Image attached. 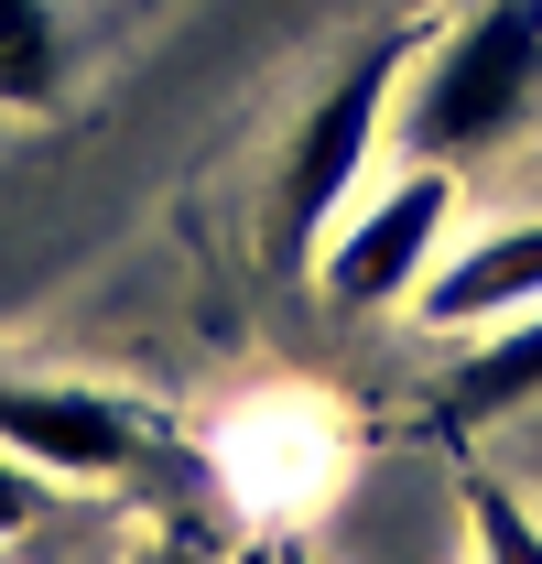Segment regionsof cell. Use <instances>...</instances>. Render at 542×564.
<instances>
[{
    "label": "cell",
    "instance_id": "6da1fadb",
    "mask_svg": "<svg viewBox=\"0 0 542 564\" xmlns=\"http://www.w3.org/2000/svg\"><path fill=\"white\" fill-rule=\"evenodd\" d=\"M542 109V0H477L467 22L423 55V76L402 87V141L434 163H467L488 141H510Z\"/></svg>",
    "mask_w": 542,
    "mask_h": 564
},
{
    "label": "cell",
    "instance_id": "7a4b0ae2",
    "mask_svg": "<svg viewBox=\"0 0 542 564\" xmlns=\"http://www.w3.org/2000/svg\"><path fill=\"white\" fill-rule=\"evenodd\" d=\"M391 109H402V44H380V55H358V66L304 109V131L282 152V174H271V261H315L326 250V228L358 207V185H369V152L391 131Z\"/></svg>",
    "mask_w": 542,
    "mask_h": 564
},
{
    "label": "cell",
    "instance_id": "3957f363",
    "mask_svg": "<svg viewBox=\"0 0 542 564\" xmlns=\"http://www.w3.org/2000/svg\"><path fill=\"white\" fill-rule=\"evenodd\" d=\"M445 228H456V163H434V152H412V174H391L369 207H347L326 228V293L358 304V315H380V304H402L423 293V272L445 261Z\"/></svg>",
    "mask_w": 542,
    "mask_h": 564
},
{
    "label": "cell",
    "instance_id": "277c9868",
    "mask_svg": "<svg viewBox=\"0 0 542 564\" xmlns=\"http://www.w3.org/2000/svg\"><path fill=\"white\" fill-rule=\"evenodd\" d=\"M0 445L44 478H131L141 467V413L109 391H76V380H0Z\"/></svg>",
    "mask_w": 542,
    "mask_h": 564
},
{
    "label": "cell",
    "instance_id": "5b68a950",
    "mask_svg": "<svg viewBox=\"0 0 542 564\" xmlns=\"http://www.w3.org/2000/svg\"><path fill=\"white\" fill-rule=\"evenodd\" d=\"M532 304H542V217H510V228H488L456 261L423 272V315L434 326H510Z\"/></svg>",
    "mask_w": 542,
    "mask_h": 564
},
{
    "label": "cell",
    "instance_id": "8992f818",
    "mask_svg": "<svg viewBox=\"0 0 542 564\" xmlns=\"http://www.w3.org/2000/svg\"><path fill=\"white\" fill-rule=\"evenodd\" d=\"M521 402H542V304H532V315H510L499 337H477V358L456 369V391H445V413H456V423L521 413Z\"/></svg>",
    "mask_w": 542,
    "mask_h": 564
},
{
    "label": "cell",
    "instance_id": "52a82bcc",
    "mask_svg": "<svg viewBox=\"0 0 542 564\" xmlns=\"http://www.w3.org/2000/svg\"><path fill=\"white\" fill-rule=\"evenodd\" d=\"M66 98V11L55 0H0V109H55Z\"/></svg>",
    "mask_w": 542,
    "mask_h": 564
},
{
    "label": "cell",
    "instance_id": "ba28073f",
    "mask_svg": "<svg viewBox=\"0 0 542 564\" xmlns=\"http://www.w3.org/2000/svg\"><path fill=\"white\" fill-rule=\"evenodd\" d=\"M467 543H477V564H542V521H532V499L499 489V478H477V489H467Z\"/></svg>",
    "mask_w": 542,
    "mask_h": 564
},
{
    "label": "cell",
    "instance_id": "9c48e42d",
    "mask_svg": "<svg viewBox=\"0 0 542 564\" xmlns=\"http://www.w3.org/2000/svg\"><path fill=\"white\" fill-rule=\"evenodd\" d=\"M44 489H55V478H44V467H22V456L0 445V543H22V532L44 521Z\"/></svg>",
    "mask_w": 542,
    "mask_h": 564
}]
</instances>
